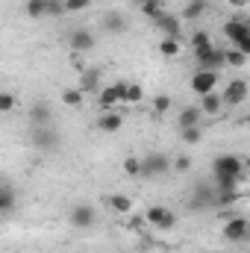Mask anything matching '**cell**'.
Masks as SVG:
<instances>
[{
	"label": "cell",
	"instance_id": "cell-1",
	"mask_svg": "<svg viewBox=\"0 0 250 253\" xmlns=\"http://www.w3.org/2000/svg\"><path fill=\"white\" fill-rule=\"evenodd\" d=\"M212 174H215V180H233L242 186L245 183V162L233 153H224L212 162Z\"/></svg>",
	"mask_w": 250,
	"mask_h": 253
},
{
	"label": "cell",
	"instance_id": "cell-30",
	"mask_svg": "<svg viewBox=\"0 0 250 253\" xmlns=\"http://www.w3.org/2000/svg\"><path fill=\"white\" fill-rule=\"evenodd\" d=\"M12 206H15V191H9V189L0 186V212H9Z\"/></svg>",
	"mask_w": 250,
	"mask_h": 253
},
{
	"label": "cell",
	"instance_id": "cell-26",
	"mask_svg": "<svg viewBox=\"0 0 250 253\" xmlns=\"http://www.w3.org/2000/svg\"><path fill=\"white\" fill-rule=\"evenodd\" d=\"M180 138H183L186 144H200V141H203V124H200V126H186V129H180Z\"/></svg>",
	"mask_w": 250,
	"mask_h": 253
},
{
	"label": "cell",
	"instance_id": "cell-5",
	"mask_svg": "<svg viewBox=\"0 0 250 253\" xmlns=\"http://www.w3.org/2000/svg\"><path fill=\"white\" fill-rule=\"evenodd\" d=\"M248 94H250L248 80H230L224 94H221V100H224V106H242L248 100Z\"/></svg>",
	"mask_w": 250,
	"mask_h": 253
},
{
	"label": "cell",
	"instance_id": "cell-19",
	"mask_svg": "<svg viewBox=\"0 0 250 253\" xmlns=\"http://www.w3.org/2000/svg\"><path fill=\"white\" fill-rule=\"evenodd\" d=\"M103 27H106V33L121 36V33H126V18L121 12H109V15L103 18Z\"/></svg>",
	"mask_w": 250,
	"mask_h": 253
},
{
	"label": "cell",
	"instance_id": "cell-23",
	"mask_svg": "<svg viewBox=\"0 0 250 253\" xmlns=\"http://www.w3.org/2000/svg\"><path fill=\"white\" fill-rule=\"evenodd\" d=\"M162 12H165V3H162V0H141V15H144V18L156 21Z\"/></svg>",
	"mask_w": 250,
	"mask_h": 253
},
{
	"label": "cell",
	"instance_id": "cell-17",
	"mask_svg": "<svg viewBox=\"0 0 250 253\" xmlns=\"http://www.w3.org/2000/svg\"><path fill=\"white\" fill-rule=\"evenodd\" d=\"M97 106H100V112H112V109L118 106V91H115V85H106V88L97 91Z\"/></svg>",
	"mask_w": 250,
	"mask_h": 253
},
{
	"label": "cell",
	"instance_id": "cell-11",
	"mask_svg": "<svg viewBox=\"0 0 250 253\" xmlns=\"http://www.w3.org/2000/svg\"><path fill=\"white\" fill-rule=\"evenodd\" d=\"M248 230H250V224H248L245 215H236V218H230V221L224 224V236H227L230 242H245V239H248Z\"/></svg>",
	"mask_w": 250,
	"mask_h": 253
},
{
	"label": "cell",
	"instance_id": "cell-14",
	"mask_svg": "<svg viewBox=\"0 0 250 253\" xmlns=\"http://www.w3.org/2000/svg\"><path fill=\"white\" fill-rule=\"evenodd\" d=\"M115 91H118V103H141L144 100V91H141V85H135V83H115Z\"/></svg>",
	"mask_w": 250,
	"mask_h": 253
},
{
	"label": "cell",
	"instance_id": "cell-22",
	"mask_svg": "<svg viewBox=\"0 0 250 253\" xmlns=\"http://www.w3.org/2000/svg\"><path fill=\"white\" fill-rule=\"evenodd\" d=\"M180 50H183V44H180L177 39H162V42H159V53H162L165 59H177Z\"/></svg>",
	"mask_w": 250,
	"mask_h": 253
},
{
	"label": "cell",
	"instance_id": "cell-38",
	"mask_svg": "<svg viewBox=\"0 0 250 253\" xmlns=\"http://www.w3.org/2000/svg\"><path fill=\"white\" fill-rule=\"evenodd\" d=\"M227 3H230L233 9H245V6H248L250 0H227Z\"/></svg>",
	"mask_w": 250,
	"mask_h": 253
},
{
	"label": "cell",
	"instance_id": "cell-29",
	"mask_svg": "<svg viewBox=\"0 0 250 253\" xmlns=\"http://www.w3.org/2000/svg\"><path fill=\"white\" fill-rule=\"evenodd\" d=\"M191 47H194V50L212 47V39H209V33H206V30H197V33H191Z\"/></svg>",
	"mask_w": 250,
	"mask_h": 253
},
{
	"label": "cell",
	"instance_id": "cell-32",
	"mask_svg": "<svg viewBox=\"0 0 250 253\" xmlns=\"http://www.w3.org/2000/svg\"><path fill=\"white\" fill-rule=\"evenodd\" d=\"M15 94H9V91H0V112H12L15 109Z\"/></svg>",
	"mask_w": 250,
	"mask_h": 253
},
{
	"label": "cell",
	"instance_id": "cell-20",
	"mask_svg": "<svg viewBox=\"0 0 250 253\" xmlns=\"http://www.w3.org/2000/svg\"><path fill=\"white\" fill-rule=\"evenodd\" d=\"M97 126H100L103 132H118V129L124 126V118H121V115H118V112L112 109V112H103V115H100Z\"/></svg>",
	"mask_w": 250,
	"mask_h": 253
},
{
	"label": "cell",
	"instance_id": "cell-18",
	"mask_svg": "<svg viewBox=\"0 0 250 253\" xmlns=\"http://www.w3.org/2000/svg\"><path fill=\"white\" fill-rule=\"evenodd\" d=\"M203 124V112L197 109V106H188L180 112V118H177V126L180 129H186V126H200Z\"/></svg>",
	"mask_w": 250,
	"mask_h": 253
},
{
	"label": "cell",
	"instance_id": "cell-2",
	"mask_svg": "<svg viewBox=\"0 0 250 253\" xmlns=\"http://www.w3.org/2000/svg\"><path fill=\"white\" fill-rule=\"evenodd\" d=\"M224 36L236 44V50H242L245 56H250V24L245 18H233L224 24Z\"/></svg>",
	"mask_w": 250,
	"mask_h": 253
},
{
	"label": "cell",
	"instance_id": "cell-24",
	"mask_svg": "<svg viewBox=\"0 0 250 253\" xmlns=\"http://www.w3.org/2000/svg\"><path fill=\"white\" fill-rule=\"evenodd\" d=\"M203 12H206V0H188L186 9H183V18L186 21H197V18H203Z\"/></svg>",
	"mask_w": 250,
	"mask_h": 253
},
{
	"label": "cell",
	"instance_id": "cell-35",
	"mask_svg": "<svg viewBox=\"0 0 250 253\" xmlns=\"http://www.w3.org/2000/svg\"><path fill=\"white\" fill-rule=\"evenodd\" d=\"M44 15H50V18H59V15H65L62 0H47V12H44Z\"/></svg>",
	"mask_w": 250,
	"mask_h": 253
},
{
	"label": "cell",
	"instance_id": "cell-33",
	"mask_svg": "<svg viewBox=\"0 0 250 253\" xmlns=\"http://www.w3.org/2000/svg\"><path fill=\"white\" fill-rule=\"evenodd\" d=\"M168 109H171V97H168V94H159V97L153 100V112L162 115V112H168Z\"/></svg>",
	"mask_w": 250,
	"mask_h": 253
},
{
	"label": "cell",
	"instance_id": "cell-16",
	"mask_svg": "<svg viewBox=\"0 0 250 253\" xmlns=\"http://www.w3.org/2000/svg\"><path fill=\"white\" fill-rule=\"evenodd\" d=\"M203 115H218L221 109H224V100H221V94H215V91H209V94H200V106H197Z\"/></svg>",
	"mask_w": 250,
	"mask_h": 253
},
{
	"label": "cell",
	"instance_id": "cell-36",
	"mask_svg": "<svg viewBox=\"0 0 250 253\" xmlns=\"http://www.w3.org/2000/svg\"><path fill=\"white\" fill-rule=\"evenodd\" d=\"M126 227H129V230H141V227H144V215H135V212H129V221H126Z\"/></svg>",
	"mask_w": 250,
	"mask_h": 253
},
{
	"label": "cell",
	"instance_id": "cell-7",
	"mask_svg": "<svg viewBox=\"0 0 250 253\" xmlns=\"http://www.w3.org/2000/svg\"><path fill=\"white\" fill-rule=\"evenodd\" d=\"M144 224H150V227H156V230H174L177 215H174L171 209H165V206H150L147 215H144Z\"/></svg>",
	"mask_w": 250,
	"mask_h": 253
},
{
	"label": "cell",
	"instance_id": "cell-31",
	"mask_svg": "<svg viewBox=\"0 0 250 253\" xmlns=\"http://www.w3.org/2000/svg\"><path fill=\"white\" fill-rule=\"evenodd\" d=\"M124 171L129 174V177H141V159L126 156V159H124Z\"/></svg>",
	"mask_w": 250,
	"mask_h": 253
},
{
	"label": "cell",
	"instance_id": "cell-3",
	"mask_svg": "<svg viewBox=\"0 0 250 253\" xmlns=\"http://www.w3.org/2000/svg\"><path fill=\"white\" fill-rule=\"evenodd\" d=\"M30 141H33V147H39V150H44V153H53L56 147H59V132L53 129V126H30Z\"/></svg>",
	"mask_w": 250,
	"mask_h": 253
},
{
	"label": "cell",
	"instance_id": "cell-6",
	"mask_svg": "<svg viewBox=\"0 0 250 253\" xmlns=\"http://www.w3.org/2000/svg\"><path fill=\"white\" fill-rule=\"evenodd\" d=\"M194 59H197V71H221L224 68V50L218 47H203V50H194Z\"/></svg>",
	"mask_w": 250,
	"mask_h": 253
},
{
	"label": "cell",
	"instance_id": "cell-40",
	"mask_svg": "<svg viewBox=\"0 0 250 253\" xmlns=\"http://www.w3.org/2000/svg\"><path fill=\"white\" fill-rule=\"evenodd\" d=\"M88 3H91V0H88Z\"/></svg>",
	"mask_w": 250,
	"mask_h": 253
},
{
	"label": "cell",
	"instance_id": "cell-37",
	"mask_svg": "<svg viewBox=\"0 0 250 253\" xmlns=\"http://www.w3.org/2000/svg\"><path fill=\"white\" fill-rule=\"evenodd\" d=\"M174 168H177V171H188V168H191V159H188V156H177V159H174Z\"/></svg>",
	"mask_w": 250,
	"mask_h": 253
},
{
	"label": "cell",
	"instance_id": "cell-15",
	"mask_svg": "<svg viewBox=\"0 0 250 253\" xmlns=\"http://www.w3.org/2000/svg\"><path fill=\"white\" fill-rule=\"evenodd\" d=\"M83 94H91V91H100V71L97 68H88L80 74V85H77Z\"/></svg>",
	"mask_w": 250,
	"mask_h": 253
},
{
	"label": "cell",
	"instance_id": "cell-28",
	"mask_svg": "<svg viewBox=\"0 0 250 253\" xmlns=\"http://www.w3.org/2000/svg\"><path fill=\"white\" fill-rule=\"evenodd\" d=\"M224 62L233 65V68H245V65H248V56H245L242 50L233 47V50H224Z\"/></svg>",
	"mask_w": 250,
	"mask_h": 253
},
{
	"label": "cell",
	"instance_id": "cell-27",
	"mask_svg": "<svg viewBox=\"0 0 250 253\" xmlns=\"http://www.w3.org/2000/svg\"><path fill=\"white\" fill-rule=\"evenodd\" d=\"M27 15L30 18H44V12H47V0H27Z\"/></svg>",
	"mask_w": 250,
	"mask_h": 253
},
{
	"label": "cell",
	"instance_id": "cell-10",
	"mask_svg": "<svg viewBox=\"0 0 250 253\" xmlns=\"http://www.w3.org/2000/svg\"><path fill=\"white\" fill-rule=\"evenodd\" d=\"M218 85V71H194L191 77V91L194 94H209Z\"/></svg>",
	"mask_w": 250,
	"mask_h": 253
},
{
	"label": "cell",
	"instance_id": "cell-8",
	"mask_svg": "<svg viewBox=\"0 0 250 253\" xmlns=\"http://www.w3.org/2000/svg\"><path fill=\"white\" fill-rule=\"evenodd\" d=\"M68 221H71V227H77V230H88V227H94L97 212H94V206H88V203H77V206L71 209Z\"/></svg>",
	"mask_w": 250,
	"mask_h": 253
},
{
	"label": "cell",
	"instance_id": "cell-39",
	"mask_svg": "<svg viewBox=\"0 0 250 253\" xmlns=\"http://www.w3.org/2000/svg\"><path fill=\"white\" fill-rule=\"evenodd\" d=\"M0 186H3V183H0Z\"/></svg>",
	"mask_w": 250,
	"mask_h": 253
},
{
	"label": "cell",
	"instance_id": "cell-4",
	"mask_svg": "<svg viewBox=\"0 0 250 253\" xmlns=\"http://www.w3.org/2000/svg\"><path fill=\"white\" fill-rule=\"evenodd\" d=\"M171 171V162L165 153H150L141 159V177H168Z\"/></svg>",
	"mask_w": 250,
	"mask_h": 253
},
{
	"label": "cell",
	"instance_id": "cell-9",
	"mask_svg": "<svg viewBox=\"0 0 250 253\" xmlns=\"http://www.w3.org/2000/svg\"><path fill=\"white\" fill-rule=\"evenodd\" d=\"M68 42H71V50L74 53H88L94 47V33L85 30V27H77V30H71Z\"/></svg>",
	"mask_w": 250,
	"mask_h": 253
},
{
	"label": "cell",
	"instance_id": "cell-21",
	"mask_svg": "<svg viewBox=\"0 0 250 253\" xmlns=\"http://www.w3.org/2000/svg\"><path fill=\"white\" fill-rule=\"evenodd\" d=\"M106 203H109L118 215H129V212H132V197H126V194H109Z\"/></svg>",
	"mask_w": 250,
	"mask_h": 253
},
{
	"label": "cell",
	"instance_id": "cell-25",
	"mask_svg": "<svg viewBox=\"0 0 250 253\" xmlns=\"http://www.w3.org/2000/svg\"><path fill=\"white\" fill-rule=\"evenodd\" d=\"M62 103L65 106H71V109H80V106L85 103V94H83L80 88H65L62 91Z\"/></svg>",
	"mask_w": 250,
	"mask_h": 253
},
{
	"label": "cell",
	"instance_id": "cell-13",
	"mask_svg": "<svg viewBox=\"0 0 250 253\" xmlns=\"http://www.w3.org/2000/svg\"><path fill=\"white\" fill-rule=\"evenodd\" d=\"M30 121H33L36 126L53 124V106H50L47 100H36V103L30 106Z\"/></svg>",
	"mask_w": 250,
	"mask_h": 253
},
{
	"label": "cell",
	"instance_id": "cell-34",
	"mask_svg": "<svg viewBox=\"0 0 250 253\" xmlns=\"http://www.w3.org/2000/svg\"><path fill=\"white\" fill-rule=\"evenodd\" d=\"M65 12H83V9H88V0H62Z\"/></svg>",
	"mask_w": 250,
	"mask_h": 253
},
{
	"label": "cell",
	"instance_id": "cell-12",
	"mask_svg": "<svg viewBox=\"0 0 250 253\" xmlns=\"http://www.w3.org/2000/svg\"><path fill=\"white\" fill-rule=\"evenodd\" d=\"M153 27H156V33H165V39H177V42H180V18H177V15L162 12V15L153 21Z\"/></svg>",
	"mask_w": 250,
	"mask_h": 253
}]
</instances>
